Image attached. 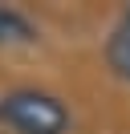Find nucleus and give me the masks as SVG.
Segmentation results:
<instances>
[{
	"mask_svg": "<svg viewBox=\"0 0 130 134\" xmlns=\"http://www.w3.org/2000/svg\"><path fill=\"white\" fill-rule=\"evenodd\" d=\"M0 126L12 134H69L73 118L57 93L37 85H16L0 93Z\"/></svg>",
	"mask_w": 130,
	"mask_h": 134,
	"instance_id": "f257e3e1",
	"label": "nucleus"
},
{
	"mask_svg": "<svg viewBox=\"0 0 130 134\" xmlns=\"http://www.w3.org/2000/svg\"><path fill=\"white\" fill-rule=\"evenodd\" d=\"M41 29L12 4H0V49H16V45H37Z\"/></svg>",
	"mask_w": 130,
	"mask_h": 134,
	"instance_id": "f03ea898",
	"label": "nucleus"
},
{
	"mask_svg": "<svg viewBox=\"0 0 130 134\" xmlns=\"http://www.w3.org/2000/svg\"><path fill=\"white\" fill-rule=\"evenodd\" d=\"M106 61H110V69L122 81H130V12H122L114 33L106 37Z\"/></svg>",
	"mask_w": 130,
	"mask_h": 134,
	"instance_id": "7ed1b4c3",
	"label": "nucleus"
},
{
	"mask_svg": "<svg viewBox=\"0 0 130 134\" xmlns=\"http://www.w3.org/2000/svg\"><path fill=\"white\" fill-rule=\"evenodd\" d=\"M126 12H130V8H126Z\"/></svg>",
	"mask_w": 130,
	"mask_h": 134,
	"instance_id": "20e7f679",
	"label": "nucleus"
}]
</instances>
